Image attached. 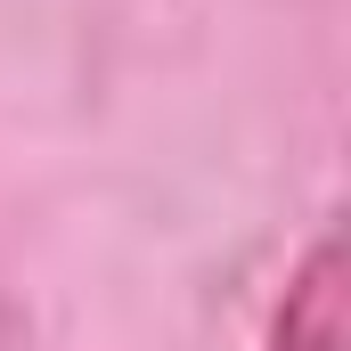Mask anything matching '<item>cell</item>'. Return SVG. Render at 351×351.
<instances>
[{"instance_id":"1","label":"cell","mask_w":351,"mask_h":351,"mask_svg":"<svg viewBox=\"0 0 351 351\" xmlns=\"http://www.w3.org/2000/svg\"><path fill=\"white\" fill-rule=\"evenodd\" d=\"M269 351H343V237L335 229H319V245L294 262L269 319Z\"/></svg>"}]
</instances>
